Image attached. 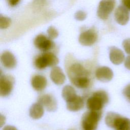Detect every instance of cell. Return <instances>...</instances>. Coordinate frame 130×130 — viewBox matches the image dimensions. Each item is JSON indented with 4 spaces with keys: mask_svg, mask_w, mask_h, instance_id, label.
Returning <instances> with one entry per match:
<instances>
[{
    "mask_svg": "<svg viewBox=\"0 0 130 130\" xmlns=\"http://www.w3.org/2000/svg\"><path fill=\"white\" fill-rule=\"evenodd\" d=\"M101 115V111L90 110L85 113L82 118L83 130H96Z\"/></svg>",
    "mask_w": 130,
    "mask_h": 130,
    "instance_id": "obj_2",
    "label": "cell"
},
{
    "mask_svg": "<svg viewBox=\"0 0 130 130\" xmlns=\"http://www.w3.org/2000/svg\"><path fill=\"white\" fill-rule=\"evenodd\" d=\"M109 57L111 61L114 64H121L124 59V54L120 49L112 46L110 48Z\"/></svg>",
    "mask_w": 130,
    "mask_h": 130,
    "instance_id": "obj_11",
    "label": "cell"
},
{
    "mask_svg": "<svg viewBox=\"0 0 130 130\" xmlns=\"http://www.w3.org/2000/svg\"><path fill=\"white\" fill-rule=\"evenodd\" d=\"M35 65L39 69H44L49 66V62L47 57L44 53L38 56L35 60Z\"/></svg>",
    "mask_w": 130,
    "mask_h": 130,
    "instance_id": "obj_20",
    "label": "cell"
},
{
    "mask_svg": "<svg viewBox=\"0 0 130 130\" xmlns=\"http://www.w3.org/2000/svg\"><path fill=\"white\" fill-rule=\"evenodd\" d=\"M109 101L107 93L104 90H99L93 93L87 100V108L92 111H99Z\"/></svg>",
    "mask_w": 130,
    "mask_h": 130,
    "instance_id": "obj_1",
    "label": "cell"
},
{
    "mask_svg": "<svg viewBox=\"0 0 130 130\" xmlns=\"http://www.w3.org/2000/svg\"><path fill=\"white\" fill-rule=\"evenodd\" d=\"M115 3V0H101L97 11V14L99 18L103 20L107 19L113 11Z\"/></svg>",
    "mask_w": 130,
    "mask_h": 130,
    "instance_id": "obj_3",
    "label": "cell"
},
{
    "mask_svg": "<svg viewBox=\"0 0 130 130\" xmlns=\"http://www.w3.org/2000/svg\"><path fill=\"white\" fill-rule=\"evenodd\" d=\"M115 19L116 22L121 25H125L128 21L129 15L127 9L123 6H119L115 10Z\"/></svg>",
    "mask_w": 130,
    "mask_h": 130,
    "instance_id": "obj_10",
    "label": "cell"
},
{
    "mask_svg": "<svg viewBox=\"0 0 130 130\" xmlns=\"http://www.w3.org/2000/svg\"><path fill=\"white\" fill-rule=\"evenodd\" d=\"M98 35L94 29L90 28L82 32L79 36V42L83 46H89L95 43Z\"/></svg>",
    "mask_w": 130,
    "mask_h": 130,
    "instance_id": "obj_5",
    "label": "cell"
},
{
    "mask_svg": "<svg viewBox=\"0 0 130 130\" xmlns=\"http://www.w3.org/2000/svg\"><path fill=\"white\" fill-rule=\"evenodd\" d=\"M84 102L83 99L78 95L67 102V108L70 111H78L83 108Z\"/></svg>",
    "mask_w": 130,
    "mask_h": 130,
    "instance_id": "obj_15",
    "label": "cell"
},
{
    "mask_svg": "<svg viewBox=\"0 0 130 130\" xmlns=\"http://www.w3.org/2000/svg\"><path fill=\"white\" fill-rule=\"evenodd\" d=\"M95 77L98 80L103 82H107L111 80L113 77L112 70L108 67H101L95 71Z\"/></svg>",
    "mask_w": 130,
    "mask_h": 130,
    "instance_id": "obj_9",
    "label": "cell"
},
{
    "mask_svg": "<svg viewBox=\"0 0 130 130\" xmlns=\"http://www.w3.org/2000/svg\"><path fill=\"white\" fill-rule=\"evenodd\" d=\"M14 79L11 76L1 75L0 77V95L5 97L11 92L14 84Z\"/></svg>",
    "mask_w": 130,
    "mask_h": 130,
    "instance_id": "obj_4",
    "label": "cell"
},
{
    "mask_svg": "<svg viewBox=\"0 0 130 130\" xmlns=\"http://www.w3.org/2000/svg\"><path fill=\"white\" fill-rule=\"evenodd\" d=\"M72 83L79 88H87L90 83V79L87 76L75 78L71 79Z\"/></svg>",
    "mask_w": 130,
    "mask_h": 130,
    "instance_id": "obj_19",
    "label": "cell"
},
{
    "mask_svg": "<svg viewBox=\"0 0 130 130\" xmlns=\"http://www.w3.org/2000/svg\"><path fill=\"white\" fill-rule=\"evenodd\" d=\"M3 130H18L16 127L12 125H7L5 126Z\"/></svg>",
    "mask_w": 130,
    "mask_h": 130,
    "instance_id": "obj_29",
    "label": "cell"
},
{
    "mask_svg": "<svg viewBox=\"0 0 130 130\" xmlns=\"http://www.w3.org/2000/svg\"><path fill=\"white\" fill-rule=\"evenodd\" d=\"M44 113L43 106L39 103L31 105L29 109V116L34 119L41 118Z\"/></svg>",
    "mask_w": 130,
    "mask_h": 130,
    "instance_id": "obj_17",
    "label": "cell"
},
{
    "mask_svg": "<svg viewBox=\"0 0 130 130\" xmlns=\"http://www.w3.org/2000/svg\"><path fill=\"white\" fill-rule=\"evenodd\" d=\"M87 75V72L84 68L79 63L73 64L69 70V76L70 79L78 78Z\"/></svg>",
    "mask_w": 130,
    "mask_h": 130,
    "instance_id": "obj_12",
    "label": "cell"
},
{
    "mask_svg": "<svg viewBox=\"0 0 130 130\" xmlns=\"http://www.w3.org/2000/svg\"><path fill=\"white\" fill-rule=\"evenodd\" d=\"M35 46L39 50L46 52L54 47V43L42 34L38 35L34 40Z\"/></svg>",
    "mask_w": 130,
    "mask_h": 130,
    "instance_id": "obj_6",
    "label": "cell"
},
{
    "mask_svg": "<svg viewBox=\"0 0 130 130\" xmlns=\"http://www.w3.org/2000/svg\"><path fill=\"white\" fill-rule=\"evenodd\" d=\"M47 31L49 38L51 39H55L58 36V31L54 26H49L47 29Z\"/></svg>",
    "mask_w": 130,
    "mask_h": 130,
    "instance_id": "obj_23",
    "label": "cell"
},
{
    "mask_svg": "<svg viewBox=\"0 0 130 130\" xmlns=\"http://www.w3.org/2000/svg\"><path fill=\"white\" fill-rule=\"evenodd\" d=\"M38 103L45 107L48 111H54L57 109V103L53 96L49 94H43L40 96Z\"/></svg>",
    "mask_w": 130,
    "mask_h": 130,
    "instance_id": "obj_7",
    "label": "cell"
},
{
    "mask_svg": "<svg viewBox=\"0 0 130 130\" xmlns=\"http://www.w3.org/2000/svg\"><path fill=\"white\" fill-rule=\"evenodd\" d=\"M123 47L126 53L130 55V39H126L122 42Z\"/></svg>",
    "mask_w": 130,
    "mask_h": 130,
    "instance_id": "obj_25",
    "label": "cell"
},
{
    "mask_svg": "<svg viewBox=\"0 0 130 130\" xmlns=\"http://www.w3.org/2000/svg\"><path fill=\"white\" fill-rule=\"evenodd\" d=\"M47 83L46 78L42 75H36L31 79L32 87L37 91H41L45 88Z\"/></svg>",
    "mask_w": 130,
    "mask_h": 130,
    "instance_id": "obj_16",
    "label": "cell"
},
{
    "mask_svg": "<svg viewBox=\"0 0 130 130\" xmlns=\"http://www.w3.org/2000/svg\"><path fill=\"white\" fill-rule=\"evenodd\" d=\"M123 94L126 99L130 102V84L125 87L123 90Z\"/></svg>",
    "mask_w": 130,
    "mask_h": 130,
    "instance_id": "obj_26",
    "label": "cell"
},
{
    "mask_svg": "<svg viewBox=\"0 0 130 130\" xmlns=\"http://www.w3.org/2000/svg\"><path fill=\"white\" fill-rule=\"evenodd\" d=\"M111 127L115 130H130V119L117 113Z\"/></svg>",
    "mask_w": 130,
    "mask_h": 130,
    "instance_id": "obj_8",
    "label": "cell"
},
{
    "mask_svg": "<svg viewBox=\"0 0 130 130\" xmlns=\"http://www.w3.org/2000/svg\"><path fill=\"white\" fill-rule=\"evenodd\" d=\"M122 3L127 10H130V0H122Z\"/></svg>",
    "mask_w": 130,
    "mask_h": 130,
    "instance_id": "obj_28",
    "label": "cell"
},
{
    "mask_svg": "<svg viewBox=\"0 0 130 130\" xmlns=\"http://www.w3.org/2000/svg\"><path fill=\"white\" fill-rule=\"evenodd\" d=\"M50 78L56 85L62 84L66 80V76L59 67H54L51 70Z\"/></svg>",
    "mask_w": 130,
    "mask_h": 130,
    "instance_id": "obj_13",
    "label": "cell"
},
{
    "mask_svg": "<svg viewBox=\"0 0 130 130\" xmlns=\"http://www.w3.org/2000/svg\"><path fill=\"white\" fill-rule=\"evenodd\" d=\"M75 18L78 21H83L86 17V13L82 11H78L75 14Z\"/></svg>",
    "mask_w": 130,
    "mask_h": 130,
    "instance_id": "obj_24",
    "label": "cell"
},
{
    "mask_svg": "<svg viewBox=\"0 0 130 130\" xmlns=\"http://www.w3.org/2000/svg\"><path fill=\"white\" fill-rule=\"evenodd\" d=\"M2 64L8 69H12L16 64V60L14 55L9 51L4 52L1 56Z\"/></svg>",
    "mask_w": 130,
    "mask_h": 130,
    "instance_id": "obj_14",
    "label": "cell"
},
{
    "mask_svg": "<svg viewBox=\"0 0 130 130\" xmlns=\"http://www.w3.org/2000/svg\"><path fill=\"white\" fill-rule=\"evenodd\" d=\"M44 53L48 59L49 67H55L57 64L58 63V58L53 53L45 52Z\"/></svg>",
    "mask_w": 130,
    "mask_h": 130,
    "instance_id": "obj_21",
    "label": "cell"
},
{
    "mask_svg": "<svg viewBox=\"0 0 130 130\" xmlns=\"http://www.w3.org/2000/svg\"><path fill=\"white\" fill-rule=\"evenodd\" d=\"M1 127H2L4 124V123H5V121H6V118L4 116H3V115H1Z\"/></svg>",
    "mask_w": 130,
    "mask_h": 130,
    "instance_id": "obj_30",
    "label": "cell"
},
{
    "mask_svg": "<svg viewBox=\"0 0 130 130\" xmlns=\"http://www.w3.org/2000/svg\"><path fill=\"white\" fill-rule=\"evenodd\" d=\"M11 23V19L7 17L0 15V28L5 29L8 27Z\"/></svg>",
    "mask_w": 130,
    "mask_h": 130,
    "instance_id": "obj_22",
    "label": "cell"
},
{
    "mask_svg": "<svg viewBox=\"0 0 130 130\" xmlns=\"http://www.w3.org/2000/svg\"><path fill=\"white\" fill-rule=\"evenodd\" d=\"M124 66L125 68L130 70V55L126 57L124 61Z\"/></svg>",
    "mask_w": 130,
    "mask_h": 130,
    "instance_id": "obj_27",
    "label": "cell"
},
{
    "mask_svg": "<svg viewBox=\"0 0 130 130\" xmlns=\"http://www.w3.org/2000/svg\"><path fill=\"white\" fill-rule=\"evenodd\" d=\"M61 94L66 102L71 101L77 95L74 88L70 85H66L63 88Z\"/></svg>",
    "mask_w": 130,
    "mask_h": 130,
    "instance_id": "obj_18",
    "label": "cell"
}]
</instances>
